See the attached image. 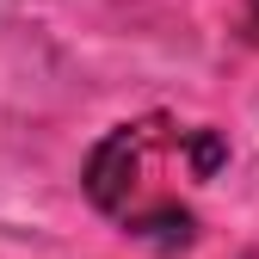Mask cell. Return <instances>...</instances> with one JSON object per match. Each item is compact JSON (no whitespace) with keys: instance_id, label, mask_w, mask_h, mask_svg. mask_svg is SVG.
<instances>
[{"instance_id":"cell-1","label":"cell","mask_w":259,"mask_h":259,"mask_svg":"<svg viewBox=\"0 0 259 259\" xmlns=\"http://www.w3.org/2000/svg\"><path fill=\"white\" fill-rule=\"evenodd\" d=\"M173 142V123L167 117H142V123H123L111 130V136L93 148L87 160V191H93V204H99L105 216L130 222L142 204V185H148V167H154V154Z\"/></svg>"},{"instance_id":"cell-2","label":"cell","mask_w":259,"mask_h":259,"mask_svg":"<svg viewBox=\"0 0 259 259\" xmlns=\"http://www.w3.org/2000/svg\"><path fill=\"white\" fill-rule=\"evenodd\" d=\"M247 37L259 44V0H247Z\"/></svg>"}]
</instances>
